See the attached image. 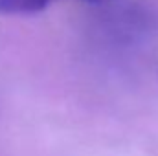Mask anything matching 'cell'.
<instances>
[{
	"mask_svg": "<svg viewBox=\"0 0 158 156\" xmlns=\"http://www.w3.org/2000/svg\"><path fill=\"white\" fill-rule=\"evenodd\" d=\"M90 2H98V0H90Z\"/></svg>",
	"mask_w": 158,
	"mask_h": 156,
	"instance_id": "obj_2",
	"label": "cell"
},
{
	"mask_svg": "<svg viewBox=\"0 0 158 156\" xmlns=\"http://www.w3.org/2000/svg\"><path fill=\"white\" fill-rule=\"evenodd\" d=\"M53 0H0L2 15H33L46 9Z\"/></svg>",
	"mask_w": 158,
	"mask_h": 156,
	"instance_id": "obj_1",
	"label": "cell"
}]
</instances>
